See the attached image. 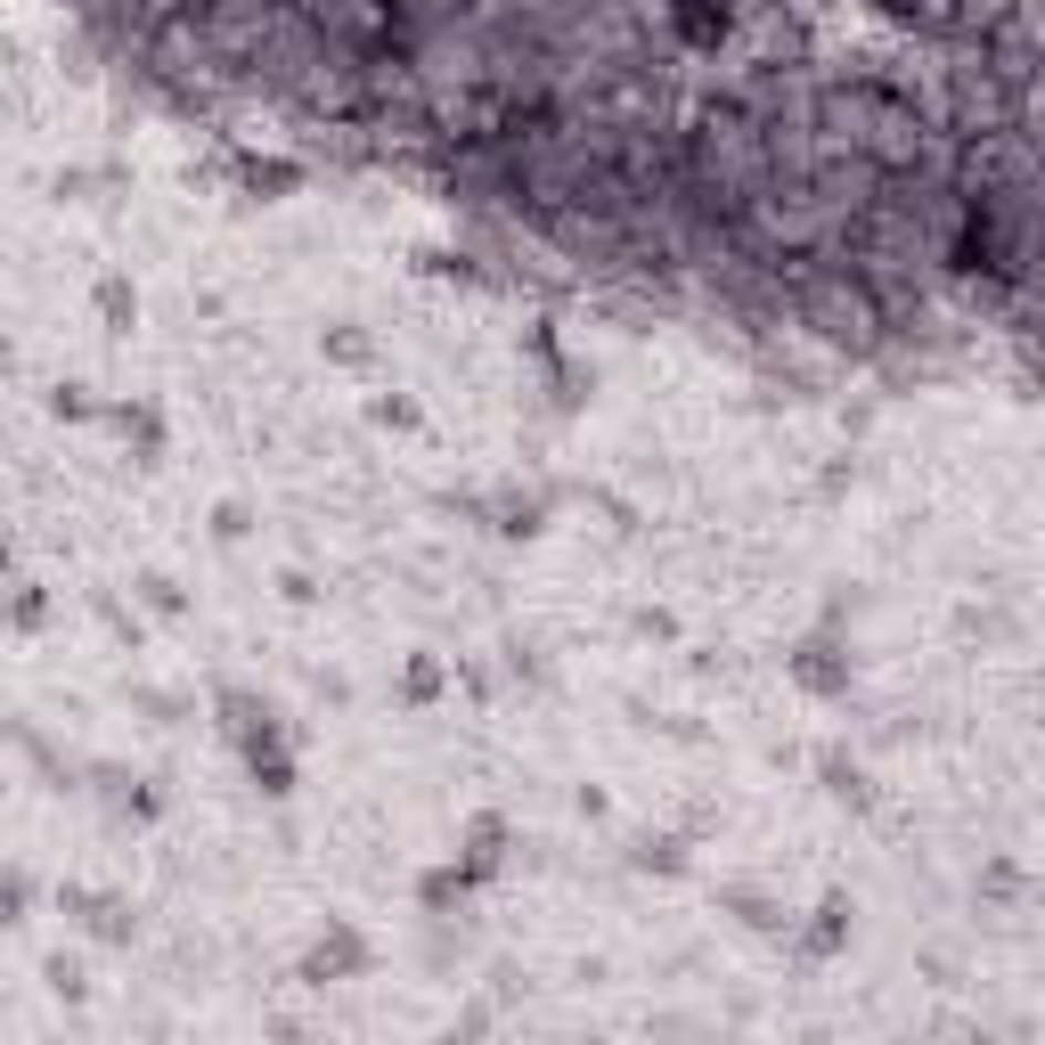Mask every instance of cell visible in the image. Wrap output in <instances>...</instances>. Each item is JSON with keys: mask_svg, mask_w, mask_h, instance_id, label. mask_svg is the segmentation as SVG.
Masks as SVG:
<instances>
[{"mask_svg": "<svg viewBox=\"0 0 1045 1045\" xmlns=\"http://www.w3.org/2000/svg\"><path fill=\"white\" fill-rule=\"evenodd\" d=\"M678 33H686V41H719V33H727V9H710V0H686V9H678Z\"/></svg>", "mask_w": 1045, "mask_h": 1045, "instance_id": "2", "label": "cell"}, {"mask_svg": "<svg viewBox=\"0 0 1045 1045\" xmlns=\"http://www.w3.org/2000/svg\"><path fill=\"white\" fill-rule=\"evenodd\" d=\"M98 303H107V319H115V327H131V295H123V286H115V278H107V286H98Z\"/></svg>", "mask_w": 1045, "mask_h": 1045, "instance_id": "4", "label": "cell"}, {"mask_svg": "<svg viewBox=\"0 0 1045 1045\" xmlns=\"http://www.w3.org/2000/svg\"><path fill=\"white\" fill-rule=\"evenodd\" d=\"M792 678H801V686H817V695H842V686H849V662H833V645H801Z\"/></svg>", "mask_w": 1045, "mask_h": 1045, "instance_id": "1", "label": "cell"}, {"mask_svg": "<svg viewBox=\"0 0 1045 1045\" xmlns=\"http://www.w3.org/2000/svg\"><path fill=\"white\" fill-rule=\"evenodd\" d=\"M351 964H360V939H344V931L327 939L319 956H310V972H351Z\"/></svg>", "mask_w": 1045, "mask_h": 1045, "instance_id": "3", "label": "cell"}]
</instances>
